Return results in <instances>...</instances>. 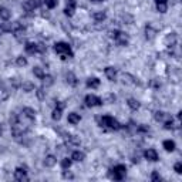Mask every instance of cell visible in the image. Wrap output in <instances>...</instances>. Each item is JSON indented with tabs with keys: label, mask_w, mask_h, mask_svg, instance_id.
<instances>
[{
	"label": "cell",
	"mask_w": 182,
	"mask_h": 182,
	"mask_svg": "<svg viewBox=\"0 0 182 182\" xmlns=\"http://www.w3.org/2000/svg\"><path fill=\"white\" fill-rule=\"evenodd\" d=\"M2 134H3V128H2V125H0V137H2Z\"/></svg>",
	"instance_id": "50"
},
{
	"label": "cell",
	"mask_w": 182,
	"mask_h": 182,
	"mask_svg": "<svg viewBox=\"0 0 182 182\" xmlns=\"http://www.w3.org/2000/svg\"><path fill=\"white\" fill-rule=\"evenodd\" d=\"M54 51L59 54L61 60L71 59V57L74 56V54H73V50H71V47L67 44V43H64V41H60V43H57V44L54 46Z\"/></svg>",
	"instance_id": "1"
},
{
	"label": "cell",
	"mask_w": 182,
	"mask_h": 182,
	"mask_svg": "<svg viewBox=\"0 0 182 182\" xmlns=\"http://www.w3.org/2000/svg\"><path fill=\"white\" fill-rule=\"evenodd\" d=\"M7 98H9V91L4 88H0V103L4 100H7Z\"/></svg>",
	"instance_id": "34"
},
{
	"label": "cell",
	"mask_w": 182,
	"mask_h": 182,
	"mask_svg": "<svg viewBox=\"0 0 182 182\" xmlns=\"http://www.w3.org/2000/svg\"><path fill=\"white\" fill-rule=\"evenodd\" d=\"M155 2H156V3H167L168 0H155Z\"/></svg>",
	"instance_id": "49"
},
{
	"label": "cell",
	"mask_w": 182,
	"mask_h": 182,
	"mask_svg": "<svg viewBox=\"0 0 182 182\" xmlns=\"http://www.w3.org/2000/svg\"><path fill=\"white\" fill-rule=\"evenodd\" d=\"M63 178H66V179H73V178H74V175L71 174V172L64 171V172H63Z\"/></svg>",
	"instance_id": "44"
},
{
	"label": "cell",
	"mask_w": 182,
	"mask_h": 182,
	"mask_svg": "<svg viewBox=\"0 0 182 182\" xmlns=\"http://www.w3.org/2000/svg\"><path fill=\"white\" fill-rule=\"evenodd\" d=\"M74 10H75L74 7H68V6H67V7L64 9V14L68 16V17H71V16L74 14Z\"/></svg>",
	"instance_id": "37"
},
{
	"label": "cell",
	"mask_w": 182,
	"mask_h": 182,
	"mask_svg": "<svg viewBox=\"0 0 182 182\" xmlns=\"http://www.w3.org/2000/svg\"><path fill=\"white\" fill-rule=\"evenodd\" d=\"M33 74L36 75V77H38V78H43L44 77V71H43V68L41 67H34L33 68Z\"/></svg>",
	"instance_id": "30"
},
{
	"label": "cell",
	"mask_w": 182,
	"mask_h": 182,
	"mask_svg": "<svg viewBox=\"0 0 182 182\" xmlns=\"http://www.w3.org/2000/svg\"><path fill=\"white\" fill-rule=\"evenodd\" d=\"M41 80H43V84H44L46 87L53 86V83H54V80H53L51 75H46V74H44V77L41 78Z\"/></svg>",
	"instance_id": "26"
},
{
	"label": "cell",
	"mask_w": 182,
	"mask_h": 182,
	"mask_svg": "<svg viewBox=\"0 0 182 182\" xmlns=\"http://www.w3.org/2000/svg\"><path fill=\"white\" fill-rule=\"evenodd\" d=\"M26 168H17L14 171V179L16 181H29V178H27V174H26Z\"/></svg>",
	"instance_id": "6"
},
{
	"label": "cell",
	"mask_w": 182,
	"mask_h": 182,
	"mask_svg": "<svg viewBox=\"0 0 182 182\" xmlns=\"http://www.w3.org/2000/svg\"><path fill=\"white\" fill-rule=\"evenodd\" d=\"M64 107H66V104H64L63 101H61V103H59V105H57V108H60V110H63Z\"/></svg>",
	"instance_id": "48"
},
{
	"label": "cell",
	"mask_w": 182,
	"mask_h": 182,
	"mask_svg": "<svg viewBox=\"0 0 182 182\" xmlns=\"http://www.w3.org/2000/svg\"><path fill=\"white\" fill-rule=\"evenodd\" d=\"M11 86L13 87H16V88H17V87H22V83H20V78H17V77H14V78H11Z\"/></svg>",
	"instance_id": "39"
},
{
	"label": "cell",
	"mask_w": 182,
	"mask_h": 182,
	"mask_svg": "<svg viewBox=\"0 0 182 182\" xmlns=\"http://www.w3.org/2000/svg\"><path fill=\"white\" fill-rule=\"evenodd\" d=\"M105 77L110 80V81H115V77H117V70L114 67H107L105 68Z\"/></svg>",
	"instance_id": "9"
},
{
	"label": "cell",
	"mask_w": 182,
	"mask_h": 182,
	"mask_svg": "<svg viewBox=\"0 0 182 182\" xmlns=\"http://www.w3.org/2000/svg\"><path fill=\"white\" fill-rule=\"evenodd\" d=\"M16 64H17L19 67H24V66H27V59L23 56H19L16 59Z\"/></svg>",
	"instance_id": "28"
},
{
	"label": "cell",
	"mask_w": 182,
	"mask_h": 182,
	"mask_svg": "<svg viewBox=\"0 0 182 182\" xmlns=\"http://www.w3.org/2000/svg\"><path fill=\"white\" fill-rule=\"evenodd\" d=\"M114 101H115V95H114V94H108L105 103H107V104H111V103H114Z\"/></svg>",
	"instance_id": "42"
},
{
	"label": "cell",
	"mask_w": 182,
	"mask_h": 182,
	"mask_svg": "<svg viewBox=\"0 0 182 182\" xmlns=\"http://www.w3.org/2000/svg\"><path fill=\"white\" fill-rule=\"evenodd\" d=\"M36 94H37V98H38V100H43V98H46V91H44V88H37Z\"/></svg>",
	"instance_id": "36"
},
{
	"label": "cell",
	"mask_w": 182,
	"mask_h": 182,
	"mask_svg": "<svg viewBox=\"0 0 182 182\" xmlns=\"http://www.w3.org/2000/svg\"><path fill=\"white\" fill-rule=\"evenodd\" d=\"M23 10L26 11V13H31V11H34V7H33V4L30 3V0L29 2H26V3H23Z\"/></svg>",
	"instance_id": "29"
},
{
	"label": "cell",
	"mask_w": 182,
	"mask_h": 182,
	"mask_svg": "<svg viewBox=\"0 0 182 182\" xmlns=\"http://www.w3.org/2000/svg\"><path fill=\"white\" fill-rule=\"evenodd\" d=\"M127 104H128V107H130L131 110H134V111H137L138 108H140V103H138V101L135 100V98H130Z\"/></svg>",
	"instance_id": "25"
},
{
	"label": "cell",
	"mask_w": 182,
	"mask_h": 182,
	"mask_svg": "<svg viewBox=\"0 0 182 182\" xmlns=\"http://www.w3.org/2000/svg\"><path fill=\"white\" fill-rule=\"evenodd\" d=\"M75 4H77L75 0H67V6H68V7H74L75 9Z\"/></svg>",
	"instance_id": "46"
},
{
	"label": "cell",
	"mask_w": 182,
	"mask_h": 182,
	"mask_svg": "<svg viewBox=\"0 0 182 182\" xmlns=\"http://www.w3.org/2000/svg\"><path fill=\"white\" fill-rule=\"evenodd\" d=\"M100 123H101V125H103V127H107V128H110V130H119V128H121V124H119L115 118L110 117V115H104V117H101Z\"/></svg>",
	"instance_id": "2"
},
{
	"label": "cell",
	"mask_w": 182,
	"mask_h": 182,
	"mask_svg": "<svg viewBox=\"0 0 182 182\" xmlns=\"http://www.w3.org/2000/svg\"><path fill=\"white\" fill-rule=\"evenodd\" d=\"M22 88L26 93H31V91H34V84L30 81H24V83H22Z\"/></svg>",
	"instance_id": "20"
},
{
	"label": "cell",
	"mask_w": 182,
	"mask_h": 182,
	"mask_svg": "<svg viewBox=\"0 0 182 182\" xmlns=\"http://www.w3.org/2000/svg\"><path fill=\"white\" fill-rule=\"evenodd\" d=\"M91 2H95V3H98V2H103V0H91Z\"/></svg>",
	"instance_id": "51"
},
{
	"label": "cell",
	"mask_w": 182,
	"mask_h": 182,
	"mask_svg": "<svg viewBox=\"0 0 182 182\" xmlns=\"http://www.w3.org/2000/svg\"><path fill=\"white\" fill-rule=\"evenodd\" d=\"M164 43H165V46H168V47H175L176 46V33H169L167 34V37H165V40H164Z\"/></svg>",
	"instance_id": "7"
},
{
	"label": "cell",
	"mask_w": 182,
	"mask_h": 182,
	"mask_svg": "<svg viewBox=\"0 0 182 182\" xmlns=\"http://www.w3.org/2000/svg\"><path fill=\"white\" fill-rule=\"evenodd\" d=\"M94 20H95V22H98V23H101V22H104L105 20V17H107V14H105L104 11H95V13H94Z\"/></svg>",
	"instance_id": "21"
},
{
	"label": "cell",
	"mask_w": 182,
	"mask_h": 182,
	"mask_svg": "<svg viewBox=\"0 0 182 182\" xmlns=\"http://www.w3.org/2000/svg\"><path fill=\"white\" fill-rule=\"evenodd\" d=\"M123 83L127 84V86H134L135 84V77L134 75L128 74V73H124L123 74Z\"/></svg>",
	"instance_id": "10"
},
{
	"label": "cell",
	"mask_w": 182,
	"mask_h": 182,
	"mask_svg": "<svg viewBox=\"0 0 182 182\" xmlns=\"http://www.w3.org/2000/svg\"><path fill=\"white\" fill-rule=\"evenodd\" d=\"M151 86H154V87H160V86H161V83H156L155 80H152V81H151Z\"/></svg>",
	"instance_id": "47"
},
{
	"label": "cell",
	"mask_w": 182,
	"mask_h": 182,
	"mask_svg": "<svg viewBox=\"0 0 182 182\" xmlns=\"http://www.w3.org/2000/svg\"><path fill=\"white\" fill-rule=\"evenodd\" d=\"M174 171L176 172V174H182V164L181 162H176L174 165Z\"/></svg>",
	"instance_id": "40"
},
{
	"label": "cell",
	"mask_w": 182,
	"mask_h": 182,
	"mask_svg": "<svg viewBox=\"0 0 182 182\" xmlns=\"http://www.w3.org/2000/svg\"><path fill=\"white\" fill-rule=\"evenodd\" d=\"M61 27H63V30L66 31V33H70L71 30H73V27H71V24H67L66 22H61Z\"/></svg>",
	"instance_id": "38"
},
{
	"label": "cell",
	"mask_w": 182,
	"mask_h": 182,
	"mask_svg": "<svg viewBox=\"0 0 182 182\" xmlns=\"http://www.w3.org/2000/svg\"><path fill=\"white\" fill-rule=\"evenodd\" d=\"M11 17V11L7 7H0V19L9 20Z\"/></svg>",
	"instance_id": "15"
},
{
	"label": "cell",
	"mask_w": 182,
	"mask_h": 182,
	"mask_svg": "<svg viewBox=\"0 0 182 182\" xmlns=\"http://www.w3.org/2000/svg\"><path fill=\"white\" fill-rule=\"evenodd\" d=\"M151 179H152L154 182H158V181H161V176H160V174L156 171H154L152 172V175H151Z\"/></svg>",
	"instance_id": "41"
},
{
	"label": "cell",
	"mask_w": 182,
	"mask_h": 182,
	"mask_svg": "<svg viewBox=\"0 0 182 182\" xmlns=\"http://www.w3.org/2000/svg\"><path fill=\"white\" fill-rule=\"evenodd\" d=\"M57 164V158L54 155H47L44 158V165L46 167H48V168H53L54 165Z\"/></svg>",
	"instance_id": "13"
},
{
	"label": "cell",
	"mask_w": 182,
	"mask_h": 182,
	"mask_svg": "<svg viewBox=\"0 0 182 182\" xmlns=\"http://www.w3.org/2000/svg\"><path fill=\"white\" fill-rule=\"evenodd\" d=\"M84 158H86V155H84V152H81V151H74V152H73V155H71V160L77 161V162H81V161H84Z\"/></svg>",
	"instance_id": "16"
},
{
	"label": "cell",
	"mask_w": 182,
	"mask_h": 182,
	"mask_svg": "<svg viewBox=\"0 0 182 182\" xmlns=\"http://www.w3.org/2000/svg\"><path fill=\"white\" fill-rule=\"evenodd\" d=\"M154 118H155V121H160V123H162V121H165V119L168 118V115L165 114V112H162V111H156L155 115H154Z\"/></svg>",
	"instance_id": "23"
},
{
	"label": "cell",
	"mask_w": 182,
	"mask_h": 182,
	"mask_svg": "<svg viewBox=\"0 0 182 182\" xmlns=\"http://www.w3.org/2000/svg\"><path fill=\"white\" fill-rule=\"evenodd\" d=\"M155 34H156V30L151 24H148V26L145 27V37L148 38V40H152L155 37Z\"/></svg>",
	"instance_id": "11"
},
{
	"label": "cell",
	"mask_w": 182,
	"mask_h": 182,
	"mask_svg": "<svg viewBox=\"0 0 182 182\" xmlns=\"http://www.w3.org/2000/svg\"><path fill=\"white\" fill-rule=\"evenodd\" d=\"M61 111H63V110H60V108H54V110H53V119H56V121H59L60 118H61Z\"/></svg>",
	"instance_id": "31"
},
{
	"label": "cell",
	"mask_w": 182,
	"mask_h": 182,
	"mask_svg": "<svg viewBox=\"0 0 182 182\" xmlns=\"http://www.w3.org/2000/svg\"><path fill=\"white\" fill-rule=\"evenodd\" d=\"M80 119H81L80 114H77V112H70V114H68L67 121H68L70 124H73V125H75V124L80 123Z\"/></svg>",
	"instance_id": "12"
},
{
	"label": "cell",
	"mask_w": 182,
	"mask_h": 182,
	"mask_svg": "<svg viewBox=\"0 0 182 182\" xmlns=\"http://www.w3.org/2000/svg\"><path fill=\"white\" fill-rule=\"evenodd\" d=\"M59 4V0H46V6L48 9H54Z\"/></svg>",
	"instance_id": "35"
},
{
	"label": "cell",
	"mask_w": 182,
	"mask_h": 182,
	"mask_svg": "<svg viewBox=\"0 0 182 182\" xmlns=\"http://www.w3.org/2000/svg\"><path fill=\"white\" fill-rule=\"evenodd\" d=\"M144 156H145V160L152 161V162H155V161H158V152H156L155 149H152V148L147 149V151H145V152H144Z\"/></svg>",
	"instance_id": "8"
},
{
	"label": "cell",
	"mask_w": 182,
	"mask_h": 182,
	"mask_svg": "<svg viewBox=\"0 0 182 182\" xmlns=\"http://www.w3.org/2000/svg\"><path fill=\"white\" fill-rule=\"evenodd\" d=\"M71 162H73L71 158H63V160H61V168H63V169H68V168L71 167Z\"/></svg>",
	"instance_id": "27"
},
{
	"label": "cell",
	"mask_w": 182,
	"mask_h": 182,
	"mask_svg": "<svg viewBox=\"0 0 182 182\" xmlns=\"http://www.w3.org/2000/svg\"><path fill=\"white\" fill-rule=\"evenodd\" d=\"M162 145H164V148H165V151H168V152H172L175 149V142L171 141V140H165Z\"/></svg>",
	"instance_id": "17"
},
{
	"label": "cell",
	"mask_w": 182,
	"mask_h": 182,
	"mask_svg": "<svg viewBox=\"0 0 182 182\" xmlns=\"http://www.w3.org/2000/svg\"><path fill=\"white\" fill-rule=\"evenodd\" d=\"M167 10H168L167 3H156V11H160V13H167Z\"/></svg>",
	"instance_id": "32"
},
{
	"label": "cell",
	"mask_w": 182,
	"mask_h": 182,
	"mask_svg": "<svg viewBox=\"0 0 182 182\" xmlns=\"http://www.w3.org/2000/svg\"><path fill=\"white\" fill-rule=\"evenodd\" d=\"M23 115H24L26 118H29V119H31V121H33L34 117H36V111H34L33 108L26 107V108H23Z\"/></svg>",
	"instance_id": "14"
},
{
	"label": "cell",
	"mask_w": 182,
	"mask_h": 182,
	"mask_svg": "<svg viewBox=\"0 0 182 182\" xmlns=\"http://www.w3.org/2000/svg\"><path fill=\"white\" fill-rule=\"evenodd\" d=\"M26 51L30 53V54L37 53V44H36V43H27L26 44Z\"/></svg>",
	"instance_id": "24"
},
{
	"label": "cell",
	"mask_w": 182,
	"mask_h": 182,
	"mask_svg": "<svg viewBox=\"0 0 182 182\" xmlns=\"http://www.w3.org/2000/svg\"><path fill=\"white\" fill-rule=\"evenodd\" d=\"M100 86V80L95 77H91L87 80V87H90V88H97V87Z\"/></svg>",
	"instance_id": "18"
},
{
	"label": "cell",
	"mask_w": 182,
	"mask_h": 182,
	"mask_svg": "<svg viewBox=\"0 0 182 182\" xmlns=\"http://www.w3.org/2000/svg\"><path fill=\"white\" fill-rule=\"evenodd\" d=\"M11 30H13L11 23H2V26H0V31H11Z\"/></svg>",
	"instance_id": "33"
},
{
	"label": "cell",
	"mask_w": 182,
	"mask_h": 182,
	"mask_svg": "<svg viewBox=\"0 0 182 182\" xmlns=\"http://www.w3.org/2000/svg\"><path fill=\"white\" fill-rule=\"evenodd\" d=\"M127 175V167L125 165H115L111 169V178L115 181H121Z\"/></svg>",
	"instance_id": "3"
},
{
	"label": "cell",
	"mask_w": 182,
	"mask_h": 182,
	"mask_svg": "<svg viewBox=\"0 0 182 182\" xmlns=\"http://www.w3.org/2000/svg\"><path fill=\"white\" fill-rule=\"evenodd\" d=\"M66 138L68 145H80V138H77L75 135H66Z\"/></svg>",
	"instance_id": "22"
},
{
	"label": "cell",
	"mask_w": 182,
	"mask_h": 182,
	"mask_svg": "<svg viewBox=\"0 0 182 182\" xmlns=\"http://www.w3.org/2000/svg\"><path fill=\"white\" fill-rule=\"evenodd\" d=\"M66 81H67V84H70V86H77V77H75L73 73H68L67 75H66Z\"/></svg>",
	"instance_id": "19"
},
{
	"label": "cell",
	"mask_w": 182,
	"mask_h": 182,
	"mask_svg": "<svg viewBox=\"0 0 182 182\" xmlns=\"http://www.w3.org/2000/svg\"><path fill=\"white\" fill-rule=\"evenodd\" d=\"M86 105L87 107H97V105H101L103 104V100L101 98H98L97 95H94V94H88V95L86 97Z\"/></svg>",
	"instance_id": "5"
},
{
	"label": "cell",
	"mask_w": 182,
	"mask_h": 182,
	"mask_svg": "<svg viewBox=\"0 0 182 182\" xmlns=\"http://www.w3.org/2000/svg\"><path fill=\"white\" fill-rule=\"evenodd\" d=\"M47 50V46L44 44H37V53H44Z\"/></svg>",
	"instance_id": "43"
},
{
	"label": "cell",
	"mask_w": 182,
	"mask_h": 182,
	"mask_svg": "<svg viewBox=\"0 0 182 182\" xmlns=\"http://www.w3.org/2000/svg\"><path fill=\"white\" fill-rule=\"evenodd\" d=\"M147 131H149V128L147 125H141L138 127V132H147Z\"/></svg>",
	"instance_id": "45"
},
{
	"label": "cell",
	"mask_w": 182,
	"mask_h": 182,
	"mask_svg": "<svg viewBox=\"0 0 182 182\" xmlns=\"http://www.w3.org/2000/svg\"><path fill=\"white\" fill-rule=\"evenodd\" d=\"M115 43L118 46H121V47H125V46H128V43H130V38H128V36H127L125 33H123V31H117V34H115L114 37Z\"/></svg>",
	"instance_id": "4"
}]
</instances>
